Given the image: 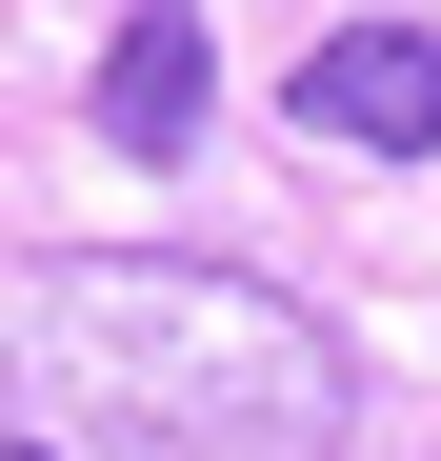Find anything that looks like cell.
I'll return each instance as SVG.
<instances>
[{
    "label": "cell",
    "instance_id": "1",
    "mask_svg": "<svg viewBox=\"0 0 441 461\" xmlns=\"http://www.w3.org/2000/svg\"><path fill=\"white\" fill-rule=\"evenodd\" d=\"M0 402L21 421H101L140 461H321L361 421V361L321 341V301H281L241 261L101 241V261H21L0 281Z\"/></svg>",
    "mask_w": 441,
    "mask_h": 461
},
{
    "label": "cell",
    "instance_id": "2",
    "mask_svg": "<svg viewBox=\"0 0 441 461\" xmlns=\"http://www.w3.org/2000/svg\"><path fill=\"white\" fill-rule=\"evenodd\" d=\"M302 140H341V161H441V41L421 21H341V41H302Z\"/></svg>",
    "mask_w": 441,
    "mask_h": 461
},
{
    "label": "cell",
    "instance_id": "3",
    "mask_svg": "<svg viewBox=\"0 0 441 461\" xmlns=\"http://www.w3.org/2000/svg\"><path fill=\"white\" fill-rule=\"evenodd\" d=\"M201 101H220L201 0H121V41H101V140H121V161H201Z\"/></svg>",
    "mask_w": 441,
    "mask_h": 461
},
{
    "label": "cell",
    "instance_id": "4",
    "mask_svg": "<svg viewBox=\"0 0 441 461\" xmlns=\"http://www.w3.org/2000/svg\"><path fill=\"white\" fill-rule=\"evenodd\" d=\"M0 461H60V441H21V421H0Z\"/></svg>",
    "mask_w": 441,
    "mask_h": 461
}]
</instances>
